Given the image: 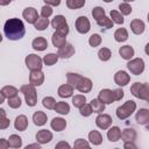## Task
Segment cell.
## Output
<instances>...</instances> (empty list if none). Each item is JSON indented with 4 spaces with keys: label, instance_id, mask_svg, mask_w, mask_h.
Masks as SVG:
<instances>
[{
    "label": "cell",
    "instance_id": "obj_1",
    "mask_svg": "<svg viewBox=\"0 0 149 149\" xmlns=\"http://www.w3.org/2000/svg\"><path fill=\"white\" fill-rule=\"evenodd\" d=\"M3 33L6 37L10 41H17L21 40L26 34V28L23 22L20 19L13 17L5 22L3 26Z\"/></svg>",
    "mask_w": 149,
    "mask_h": 149
},
{
    "label": "cell",
    "instance_id": "obj_2",
    "mask_svg": "<svg viewBox=\"0 0 149 149\" xmlns=\"http://www.w3.org/2000/svg\"><path fill=\"white\" fill-rule=\"evenodd\" d=\"M66 80L70 85H72L76 90H78L80 93H88L92 90V81L90 78L83 77L74 72H68L66 73Z\"/></svg>",
    "mask_w": 149,
    "mask_h": 149
},
{
    "label": "cell",
    "instance_id": "obj_3",
    "mask_svg": "<svg viewBox=\"0 0 149 149\" xmlns=\"http://www.w3.org/2000/svg\"><path fill=\"white\" fill-rule=\"evenodd\" d=\"M130 93L141 100H146L149 102V85L146 83H134L130 86Z\"/></svg>",
    "mask_w": 149,
    "mask_h": 149
},
{
    "label": "cell",
    "instance_id": "obj_4",
    "mask_svg": "<svg viewBox=\"0 0 149 149\" xmlns=\"http://www.w3.org/2000/svg\"><path fill=\"white\" fill-rule=\"evenodd\" d=\"M20 92L23 93L24 99H26V104L29 107H34L37 104V93H36L34 85H31V84L22 85L20 87Z\"/></svg>",
    "mask_w": 149,
    "mask_h": 149
},
{
    "label": "cell",
    "instance_id": "obj_5",
    "mask_svg": "<svg viewBox=\"0 0 149 149\" xmlns=\"http://www.w3.org/2000/svg\"><path fill=\"white\" fill-rule=\"evenodd\" d=\"M136 111V102L133 100H127L123 105L119 106L116 108V116L120 120H126L128 119L134 112Z\"/></svg>",
    "mask_w": 149,
    "mask_h": 149
},
{
    "label": "cell",
    "instance_id": "obj_6",
    "mask_svg": "<svg viewBox=\"0 0 149 149\" xmlns=\"http://www.w3.org/2000/svg\"><path fill=\"white\" fill-rule=\"evenodd\" d=\"M51 26H52V28H55L56 31H58L63 35L69 34V24L66 22V19L63 15H56L51 21Z\"/></svg>",
    "mask_w": 149,
    "mask_h": 149
},
{
    "label": "cell",
    "instance_id": "obj_7",
    "mask_svg": "<svg viewBox=\"0 0 149 149\" xmlns=\"http://www.w3.org/2000/svg\"><path fill=\"white\" fill-rule=\"evenodd\" d=\"M127 68L132 74L139 76L144 71V62L142 58H132L127 63Z\"/></svg>",
    "mask_w": 149,
    "mask_h": 149
},
{
    "label": "cell",
    "instance_id": "obj_8",
    "mask_svg": "<svg viewBox=\"0 0 149 149\" xmlns=\"http://www.w3.org/2000/svg\"><path fill=\"white\" fill-rule=\"evenodd\" d=\"M24 62H26L27 68L30 71H33V70H41L42 66H43V59L40 56L35 55V54H29L26 57Z\"/></svg>",
    "mask_w": 149,
    "mask_h": 149
},
{
    "label": "cell",
    "instance_id": "obj_9",
    "mask_svg": "<svg viewBox=\"0 0 149 149\" xmlns=\"http://www.w3.org/2000/svg\"><path fill=\"white\" fill-rule=\"evenodd\" d=\"M76 29L79 34H87L91 29V23L86 16H79L76 20Z\"/></svg>",
    "mask_w": 149,
    "mask_h": 149
},
{
    "label": "cell",
    "instance_id": "obj_10",
    "mask_svg": "<svg viewBox=\"0 0 149 149\" xmlns=\"http://www.w3.org/2000/svg\"><path fill=\"white\" fill-rule=\"evenodd\" d=\"M112 122H113V120H112L111 115H108V114H100L99 113V115L95 118L97 127L100 128V129H104V130L108 129L112 126Z\"/></svg>",
    "mask_w": 149,
    "mask_h": 149
},
{
    "label": "cell",
    "instance_id": "obj_11",
    "mask_svg": "<svg viewBox=\"0 0 149 149\" xmlns=\"http://www.w3.org/2000/svg\"><path fill=\"white\" fill-rule=\"evenodd\" d=\"M44 81V73L42 70H33L29 74V84L34 86H41Z\"/></svg>",
    "mask_w": 149,
    "mask_h": 149
},
{
    "label": "cell",
    "instance_id": "obj_12",
    "mask_svg": "<svg viewBox=\"0 0 149 149\" xmlns=\"http://www.w3.org/2000/svg\"><path fill=\"white\" fill-rule=\"evenodd\" d=\"M22 16H23V19L28 23H31V24H34L36 22V20L38 19L37 10L34 7H27V8H24L23 12H22Z\"/></svg>",
    "mask_w": 149,
    "mask_h": 149
},
{
    "label": "cell",
    "instance_id": "obj_13",
    "mask_svg": "<svg viewBox=\"0 0 149 149\" xmlns=\"http://www.w3.org/2000/svg\"><path fill=\"white\" fill-rule=\"evenodd\" d=\"M114 81L116 85L119 86H126L129 81H130V76L123 71V70H119L118 72H115L114 74Z\"/></svg>",
    "mask_w": 149,
    "mask_h": 149
},
{
    "label": "cell",
    "instance_id": "obj_14",
    "mask_svg": "<svg viewBox=\"0 0 149 149\" xmlns=\"http://www.w3.org/2000/svg\"><path fill=\"white\" fill-rule=\"evenodd\" d=\"M98 99L100 101H102L105 105H108V104H112L114 100V94H113V91L109 90V88H104L99 92V95H98Z\"/></svg>",
    "mask_w": 149,
    "mask_h": 149
},
{
    "label": "cell",
    "instance_id": "obj_15",
    "mask_svg": "<svg viewBox=\"0 0 149 149\" xmlns=\"http://www.w3.org/2000/svg\"><path fill=\"white\" fill-rule=\"evenodd\" d=\"M52 140V133L48 129H41L36 134V141L41 144H47Z\"/></svg>",
    "mask_w": 149,
    "mask_h": 149
},
{
    "label": "cell",
    "instance_id": "obj_16",
    "mask_svg": "<svg viewBox=\"0 0 149 149\" xmlns=\"http://www.w3.org/2000/svg\"><path fill=\"white\" fill-rule=\"evenodd\" d=\"M58 56L61 58H70L74 54V47L71 43H65L63 47L58 48Z\"/></svg>",
    "mask_w": 149,
    "mask_h": 149
},
{
    "label": "cell",
    "instance_id": "obj_17",
    "mask_svg": "<svg viewBox=\"0 0 149 149\" xmlns=\"http://www.w3.org/2000/svg\"><path fill=\"white\" fill-rule=\"evenodd\" d=\"M17 93H19V90L16 87H14L12 85H6L0 91V94H1V100L0 101L2 102L5 99H8V98L14 97V95H17Z\"/></svg>",
    "mask_w": 149,
    "mask_h": 149
},
{
    "label": "cell",
    "instance_id": "obj_18",
    "mask_svg": "<svg viewBox=\"0 0 149 149\" xmlns=\"http://www.w3.org/2000/svg\"><path fill=\"white\" fill-rule=\"evenodd\" d=\"M135 121L139 125H147L149 122V109L140 108L135 114Z\"/></svg>",
    "mask_w": 149,
    "mask_h": 149
},
{
    "label": "cell",
    "instance_id": "obj_19",
    "mask_svg": "<svg viewBox=\"0 0 149 149\" xmlns=\"http://www.w3.org/2000/svg\"><path fill=\"white\" fill-rule=\"evenodd\" d=\"M73 90H74V87L68 83V84L61 85L58 87V90H57V93H58V95L61 98H70L73 94Z\"/></svg>",
    "mask_w": 149,
    "mask_h": 149
},
{
    "label": "cell",
    "instance_id": "obj_20",
    "mask_svg": "<svg viewBox=\"0 0 149 149\" xmlns=\"http://www.w3.org/2000/svg\"><path fill=\"white\" fill-rule=\"evenodd\" d=\"M31 47H33V49L36 50V51H43V50H45V49L48 48V41H47L44 37L38 36V37H36V38L33 40Z\"/></svg>",
    "mask_w": 149,
    "mask_h": 149
},
{
    "label": "cell",
    "instance_id": "obj_21",
    "mask_svg": "<svg viewBox=\"0 0 149 149\" xmlns=\"http://www.w3.org/2000/svg\"><path fill=\"white\" fill-rule=\"evenodd\" d=\"M51 42H52L54 47L61 48V47H63L65 43H68V42H66V35H63V34H61V33H58V31L55 30V33H54L52 36H51Z\"/></svg>",
    "mask_w": 149,
    "mask_h": 149
},
{
    "label": "cell",
    "instance_id": "obj_22",
    "mask_svg": "<svg viewBox=\"0 0 149 149\" xmlns=\"http://www.w3.org/2000/svg\"><path fill=\"white\" fill-rule=\"evenodd\" d=\"M14 127L19 132H24L27 129V127H28V119H27V116L23 115V114L16 116V119L14 121Z\"/></svg>",
    "mask_w": 149,
    "mask_h": 149
},
{
    "label": "cell",
    "instance_id": "obj_23",
    "mask_svg": "<svg viewBox=\"0 0 149 149\" xmlns=\"http://www.w3.org/2000/svg\"><path fill=\"white\" fill-rule=\"evenodd\" d=\"M144 28H146L144 22L140 19H134L130 22V29L135 35H141L144 31Z\"/></svg>",
    "mask_w": 149,
    "mask_h": 149
},
{
    "label": "cell",
    "instance_id": "obj_24",
    "mask_svg": "<svg viewBox=\"0 0 149 149\" xmlns=\"http://www.w3.org/2000/svg\"><path fill=\"white\" fill-rule=\"evenodd\" d=\"M50 127L56 132H62L66 127V121L63 118H54L50 122Z\"/></svg>",
    "mask_w": 149,
    "mask_h": 149
},
{
    "label": "cell",
    "instance_id": "obj_25",
    "mask_svg": "<svg viewBox=\"0 0 149 149\" xmlns=\"http://www.w3.org/2000/svg\"><path fill=\"white\" fill-rule=\"evenodd\" d=\"M107 139L111 141V142H116L121 139V129L116 126H113L111 127L108 130H107Z\"/></svg>",
    "mask_w": 149,
    "mask_h": 149
},
{
    "label": "cell",
    "instance_id": "obj_26",
    "mask_svg": "<svg viewBox=\"0 0 149 149\" xmlns=\"http://www.w3.org/2000/svg\"><path fill=\"white\" fill-rule=\"evenodd\" d=\"M119 54H120V56H121L123 59L130 61V59L133 58L135 51H134L133 47H130V45H123V47H121V48L119 49Z\"/></svg>",
    "mask_w": 149,
    "mask_h": 149
},
{
    "label": "cell",
    "instance_id": "obj_27",
    "mask_svg": "<svg viewBox=\"0 0 149 149\" xmlns=\"http://www.w3.org/2000/svg\"><path fill=\"white\" fill-rule=\"evenodd\" d=\"M47 120H48V116L44 112L42 111H36L34 114H33V121L36 126H43L47 123Z\"/></svg>",
    "mask_w": 149,
    "mask_h": 149
},
{
    "label": "cell",
    "instance_id": "obj_28",
    "mask_svg": "<svg viewBox=\"0 0 149 149\" xmlns=\"http://www.w3.org/2000/svg\"><path fill=\"white\" fill-rule=\"evenodd\" d=\"M136 130L133 129V128H126L121 132V139L123 142H127V141H135L136 140Z\"/></svg>",
    "mask_w": 149,
    "mask_h": 149
},
{
    "label": "cell",
    "instance_id": "obj_29",
    "mask_svg": "<svg viewBox=\"0 0 149 149\" xmlns=\"http://www.w3.org/2000/svg\"><path fill=\"white\" fill-rule=\"evenodd\" d=\"M88 141L91 142V144H93V146H99V144H101V142H102V135L100 134V132L99 130H91L90 133H88Z\"/></svg>",
    "mask_w": 149,
    "mask_h": 149
},
{
    "label": "cell",
    "instance_id": "obj_30",
    "mask_svg": "<svg viewBox=\"0 0 149 149\" xmlns=\"http://www.w3.org/2000/svg\"><path fill=\"white\" fill-rule=\"evenodd\" d=\"M114 38L116 42H125L128 38V31L126 28H118L114 33Z\"/></svg>",
    "mask_w": 149,
    "mask_h": 149
},
{
    "label": "cell",
    "instance_id": "obj_31",
    "mask_svg": "<svg viewBox=\"0 0 149 149\" xmlns=\"http://www.w3.org/2000/svg\"><path fill=\"white\" fill-rule=\"evenodd\" d=\"M54 109H55L57 113L62 114V115H66V114H69V112H70V106H69V104L65 102V101H58V102L56 104V106H55Z\"/></svg>",
    "mask_w": 149,
    "mask_h": 149
},
{
    "label": "cell",
    "instance_id": "obj_32",
    "mask_svg": "<svg viewBox=\"0 0 149 149\" xmlns=\"http://www.w3.org/2000/svg\"><path fill=\"white\" fill-rule=\"evenodd\" d=\"M90 105H91L94 113H101L105 111V104L102 101H100L99 99H92Z\"/></svg>",
    "mask_w": 149,
    "mask_h": 149
},
{
    "label": "cell",
    "instance_id": "obj_33",
    "mask_svg": "<svg viewBox=\"0 0 149 149\" xmlns=\"http://www.w3.org/2000/svg\"><path fill=\"white\" fill-rule=\"evenodd\" d=\"M8 142H9V146L12 148L17 149V148L22 147V139L19 135H16V134H12L9 136V139H8Z\"/></svg>",
    "mask_w": 149,
    "mask_h": 149
},
{
    "label": "cell",
    "instance_id": "obj_34",
    "mask_svg": "<svg viewBox=\"0 0 149 149\" xmlns=\"http://www.w3.org/2000/svg\"><path fill=\"white\" fill-rule=\"evenodd\" d=\"M48 26H49V20H48L47 17H38V19L36 20V22L34 23L35 29H36V30H40V31L47 29Z\"/></svg>",
    "mask_w": 149,
    "mask_h": 149
},
{
    "label": "cell",
    "instance_id": "obj_35",
    "mask_svg": "<svg viewBox=\"0 0 149 149\" xmlns=\"http://www.w3.org/2000/svg\"><path fill=\"white\" fill-rule=\"evenodd\" d=\"M58 58H59V56H58V54H48V55H45L44 57H43V63L45 64V65H48V66H51V65H54L55 63H57V61H58Z\"/></svg>",
    "mask_w": 149,
    "mask_h": 149
},
{
    "label": "cell",
    "instance_id": "obj_36",
    "mask_svg": "<svg viewBox=\"0 0 149 149\" xmlns=\"http://www.w3.org/2000/svg\"><path fill=\"white\" fill-rule=\"evenodd\" d=\"M97 23H98V26H100V27H102V28H106V29L113 28V24H114V22L112 21V19H111V17H107L106 15H105L104 17L97 20Z\"/></svg>",
    "mask_w": 149,
    "mask_h": 149
},
{
    "label": "cell",
    "instance_id": "obj_37",
    "mask_svg": "<svg viewBox=\"0 0 149 149\" xmlns=\"http://www.w3.org/2000/svg\"><path fill=\"white\" fill-rule=\"evenodd\" d=\"M84 104H86V97L84 94H77L72 97V105L77 108H80Z\"/></svg>",
    "mask_w": 149,
    "mask_h": 149
},
{
    "label": "cell",
    "instance_id": "obj_38",
    "mask_svg": "<svg viewBox=\"0 0 149 149\" xmlns=\"http://www.w3.org/2000/svg\"><path fill=\"white\" fill-rule=\"evenodd\" d=\"M85 0H66V6L70 9H79L84 7Z\"/></svg>",
    "mask_w": 149,
    "mask_h": 149
},
{
    "label": "cell",
    "instance_id": "obj_39",
    "mask_svg": "<svg viewBox=\"0 0 149 149\" xmlns=\"http://www.w3.org/2000/svg\"><path fill=\"white\" fill-rule=\"evenodd\" d=\"M111 56H112V52H111V50L108 48H101L98 51V57L102 62H107L111 58Z\"/></svg>",
    "mask_w": 149,
    "mask_h": 149
},
{
    "label": "cell",
    "instance_id": "obj_40",
    "mask_svg": "<svg viewBox=\"0 0 149 149\" xmlns=\"http://www.w3.org/2000/svg\"><path fill=\"white\" fill-rule=\"evenodd\" d=\"M7 104L10 108H19L21 106V98L19 95H14L7 99Z\"/></svg>",
    "mask_w": 149,
    "mask_h": 149
},
{
    "label": "cell",
    "instance_id": "obj_41",
    "mask_svg": "<svg viewBox=\"0 0 149 149\" xmlns=\"http://www.w3.org/2000/svg\"><path fill=\"white\" fill-rule=\"evenodd\" d=\"M56 104H57V101H56L52 97H45V98H43V100H42V105H43L47 109H54L55 106H56Z\"/></svg>",
    "mask_w": 149,
    "mask_h": 149
},
{
    "label": "cell",
    "instance_id": "obj_42",
    "mask_svg": "<svg viewBox=\"0 0 149 149\" xmlns=\"http://www.w3.org/2000/svg\"><path fill=\"white\" fill-rule=\"evenodd\" d=\"M111 19L114 23H118V24H122L123 23V15L118 12V10H111Z\"/></svg>",
    "mask_w": 149,
    "mask_h": 149
},
{
    "label": "cell",
    "instance_id": "obj_43",
    "mask_svg": "<svg viewBox=\"0 0 149 149\" xmlns=\"http://www.w3.org/2000/svg\"><path fill=\"white\" fill-rule=\"evenodd\" d=\"M101 36L99 35V34H92L91 36H90V38H88V44L91 45V47H93V48H95V47H98V45H100L101 44Z\"/></svg>",
    "mask_w": 149,
    "mask_h": 149
},
{
    "label": "cell",
    "instance_id": "obj_44",
    "mask_svg": "<svg viewBox=\"0 0 149 149\" xmlns=\"http://www.w3.org/2000/svg\"><path fill=\"white\" fill-rule=\"evenodd\" d=\"M0 129H6L9 126V119L6 118V112L3 108L0 109Z\"/></svg>",
    "mask_w": 149,
    "mask_h": 149
},
{
    "label": "cell",
    "instance_id": "obj_45",
    "mask_svg": "<svg viewBox=\"0 0 149 149\" xmlns=\"http://www.w3.org/2000/svg\"><path fill=\"white\" fill-rule=\"evenodd\" d=\"M92 16H93V19H95V20H99V19L104 17V16H105V9H104L102 7H99V6L94 7V8L92 9Z\"/></svg>",
    "mask_w": 149,
    "mask_h": 149
},
{
    "label": "cell",
    "instance_id": "obj_46",
    "mask_svg": "<svg viewBox=\"0 0 149 149\" xmlns=\"http://www.w3.org/2000/svg\"><path fill=\"white\" fill-rule=\"evenodd\" d=\"M119 9H120V13H121L122 15H129V14L132 13V10H133L132 6H130L128 2H122V3H120V5H119Z\"/></svg>",
    "mask_w": 149,
    "mask_h": 149
},
{
    "label": "cell",
    "instance_id": "obj_47",
    "mask_svg": "<svg viewBox=\"0 0 149 149\" xmlns=\"http://www.w3.org/2000/svg\"><path fill=\"white\" fill-rule=\"evenodd\" d=\"M92 112H93V109H92V107H91L90 104H84V105L79 108V113H80V115H83V116H90V115L92 114Z\"/></svg>",
    "mask_w": 149,
    "mask_h": 149
},
{
    "label": "cell",
    "instance_id": "obj_48",
    "mask_svg": "<svg viewBox=\"0 0 149 149\" xmlns=\"http://www.w3.org/2000/svg\"><path fill=\"white\" fill-rule=\"evenodd\" d=\"M41 15H42V17H49V16H51L52 15V8H51V6H49V5H44L42 8H41Z\"/></svg>",
    "mask_w": 149,
    "mask_h": 149
},
{
    "label": "cell",
    "instance_id": "obj_49",
    "mask_svg": "<svg viewBox=\"0 0 149 149\" xmlns=\"http://www.w3.org/2000/svg\"><path fill=\"white\" fill-rule=\"evenodd\" d=\"M73 147H74V148H90V143H88L86 140L78 139V140L74 141Z\"/></svg>",
    "mask_w": 149,
    "mask_h": 149
},
{
    "label": "cell",
    "instance_id": "obj_50",
    "mask_svg": "<svg viewBox=\"0 0 149 149\" xmlns=\"http://www.w3.org/2000/svg\"><path fill=\"white\" fill-rule=\"evenodd\" d=\"M113 94H114V100H115V101H119V100H121V99L123 98L125 92H123V90H121V88H116V90L113 91Z\"/></svg>",
    "mask_w": 149,
    "mask_h": 149
},
{
    "label": "cell",
    "instance_id": "obj_51",
    "mask_svg": "<svg viewBox=\"0 0 149 149\" xmlns=\"http://www.w3.org/2000/svg\"><path fill=\"white\" fill-rule=\"evenodd\" d=\"M123 148H126V149H136L137 146L134 143V141H127V142L123 143Z\"/></svg>",
    "mask_w": 149,
    "mask_h": 149
},
{
    "label": "cell",
    "instance_id": "obj_52",
    "mask_svg": "<svg viewBox=\"0 0 149 149\" xmlns=\"http://www.w3.org/2000/svg\"><path fill=\"white\" fill-rule=\"evenodd\" d=\"M45 2V5H49V6H54V7H57L61 5V0H43Z\"/></svg>",
    "mask_w": 149,
    "mask_h": 149
},
{
    "label": "cell",
    "instance_id": "obj_53",
    "mask_svg": "<svg viewBox=\"0 0 149 149\" xmlns=\"http://www.w3.org/2000/svg\"><path fill=\"white\" fill-rule=\"evenodd\" d=\"M10 146H9V142H8V140H5V139H1L0 140V149H7V148H9Z\"/></svg>",
    "mask_w": 149,
    "mask_h": 149
},
{
    "label": "cell",
    "instance_id": "obj_54",
    "mask_svg": "<svg viewBox=\"0 0 149 149\" xmlns=\"http://www.w3.org/2000/svg\"><path fill=\"white\" fill-rule=\"evenodd\" d=\"M61 148H70V144L65 141H61L56 144V149H61Z\"/></svg>",
    "mask_w": 149,
    "mask_h": 149
},
{
    "label": "cell",
    "instance_id": "obj_55",
    "mask_svg": "<svg viewBox=\"0 0 149 149\" xmlns=\"http://www.w3.org/2000/svg\"><path fill=\"white\" fill-rule=\"evenodd\" d=\"M31 148H35V149H40L41 148V143H33V144H28L26 147V149H31Z\"/></svg>",
    "mask_w": 149,
    "mask_h": 149
},
{
    "label": "cell",
    "instance_id": "obj_56",
    "mask_svg": "<svg viewBox=\"0 0 149 149\" xmlns=\"http://www.w3.org/2000/svg\"><path fill=\"white\" fill-rule=\"evenodd\" d=\"M10 1H12V0H0V5H1V6H7V5L10 3Z\"/></svg>",
    "mask_w": 149,
    "mask_h": 149
},
{
    "label": "cell",
    "instance_id": "obj_57",
    "mask_svg": "<svg viewBox=\"0 0 149 149\" xmlns=\"http://www.w3.org/2000/svg\"><path fill=\"white\" fill-rule=\"evenodd\" d=\"M144 51H146V54L149 56V43L146 44V47H144Z\"/></svg>",
    "mask_w": 149,
    "mask_h": 149
},
{
    "label": "cell",
    "instance_id": "obj_58",
    "mask_svg": "<svg viewBox=\"0 0 149 149\" xmlns=\"http://www.w3.org/2000/svg\"><path fill=\"white\" fill-rule=\"evenodd\" d=\"M132 1H135V0H123V2H132Z\"/></svg>",
    "mask_w": 149,
    "mask_h": 149
},
{
    "label": "cell",
    "instance_id": "obj_59",
    "mask_svg": "<svg viewBox=\"0 0 149 149\" xmlns=\"http://www.w3.org/2000/svg\"><path fill=\"white\" fill-rule=\"evenodd\" d=\"M102 1H105V2H112L113 0H102Z\"/></svg>",
    "mask_w": 149,
    "mask_h": 149
},
{
    "label": "cell",
    "instance_id": "obj_60",
    "mask_svg": "<svg viewBox=\"0 0 149 149\" xmlns=\"http://www.w3.org/2000/svg\"><path fill=\"white\" fill-rule=\"evenodd\" d=\"M148 22H149V13H148Z\"/></svg>",
    "mask_w": 149,
    "mask_h": 149
}]
</instances>
